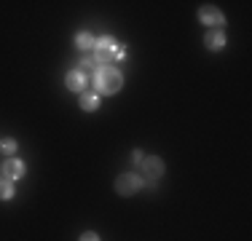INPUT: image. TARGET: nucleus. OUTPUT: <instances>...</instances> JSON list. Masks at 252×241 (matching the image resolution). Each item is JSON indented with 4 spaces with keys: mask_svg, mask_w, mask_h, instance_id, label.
Masks as SVG:
<instances>
[{
    "mask_svg": "<svg viewBox=\"0 0 252 241\" xmlns=\"http://www.w3.org/2000/svg\"><path fill=\"white\" fill-rule=\"evenodd\" d=\"M75 46L81 51H94V35L92 32H78L75 35Z\"/></svg>",
    "mask_w": 252,
    "mask_h": 241,
    "instance_id": "9",
    "label": "nucleus"
},
{
    "mask_svg": "<svg viewBox=\"0 0 252 241\" xmlns=\"http://www.w3.org/2000/svg\"><path fill=\"white\" fill-rule=\"evenodd\" d=\"M140 188H142V177H140V174H134V172L121 174V177L116 180V190L121 193V196H134Z\"/></svg>",
    "mask_w": 252,
    "mask_h": 241,
    "instance_id": "3",
    "label": "nucleus"
},
{
    "mask_svg": "<svg viewBox=\"0 0 252 241\" xmlns=\"http://www.w3.org/2000/svg\"><path fill=\"white\" fill-rule=\"evenodd\" d=\"M14 182H11V180H0V201H11V198H14Z\"/></svg>",
    "mask_w": 252,
    "mask_h": 241,
    "instance_id": "11",
    "label": "nucleus"
},
{
    "mask_svg": "<svg viewBox=\"0 0 252 241\" xmlns=\"http://www.w3.org/2000/svg\"><path fill=\"white\" fill-rule=\"evenodd\" d=\"M116 40L110 38V35H102V38L94 40V64H99V67H105V64H110L113 59V51H116Z\"/></svg>",
    "mask_w": 252,
    "mask_h": 241,
    "instance_id": "2",
    "label": "nucleus"
},
{
    "mask_svg": "<svg viewBox=\"0 0 252 241\" xmlns=\"http://www.w3.org/2000/svg\"><path fill=\"white\" fill-rule=\"evenodd\" d=\"M92 70H94V59H83V62L78 64V72H83L86 78H89V72H92Z\"/></svg>",
    "mask_w": 252,
    "mask_h": 241,
    "instance_id": "13",
    "label": "nucleus"
},
{
    "mask_svg": "<svg viewBox=\"0 0 252 241\" xmlns=\"http://www.w3.org/2000/svg\"><path fill=\"white\" fill-rule=\"evenodd\" d=\"M126 57V46H116V51H113V59H124Z\"/></svg>",
    "mask_w": 252,
    "mask_h": 241,
    "instance_id": "15",
    "label": "nucleus"
},
{
    "mask_svg": "<svg viewBox=\"0 0 252 241\" xmlns=\"http://www.w3.org/2000/svg\"><path fill=\"white\" fill-rule=\"evenodd\" d=\"M204 43H207L209 51H220L225 46V30L223 27H209L207 35H204Z\"/></svg>",
    "mask_w": 252,
    "mask_h": 241,
    "instance_id": "7",
    "label": "nucleus"
},
{
    "mask_svg": "<svg viewBox=\"0 0 252 241\" xmlns=\"http://www.w3.org/2000/svg\"><path fill=\"white\" fill-rule=\"evenodd\" d=\"M199 19L207 24V27H223L225 24V16H223V11L218 8V5H201L199 8Z\"/></svg>",
    "mask_w": 252,
    "mask_h": 241,
    "instance_id": "4",
    "label": "nucleus"
},
{
    "mask_svg": "<svg viewBox=\"0 0 252 241\" xmlns=\"http://www.w3.org/2000/svg\"><path fill=\"white\" fill-rule=\"evenodd\" d=\"M0 148H3V155H14L16 153V140H11V137H8V140L0 142Z\"/></svg>",
    "mask_w": 252,
    "mask_h": 241,
    "instance_id": "12",
    "label": "nucleus"
},
{
    "mask_svg": "<svg viewBox=\"0 0 252 241\" xmlns=\"http://www.w3.org/2000/svg\"><path fill=\"white\" fill-rule=\"evenodd\" d=\"M140 166H142V174H145L148 180L164 177V161H161L158 155H148V158H142Z\"/></svg>",
    "mask_w": 252,
    "mask_h": 241,
    "instance_id": "5",
    "label": "nucleus"
},
{
    "mask_svg": "<svg viewBox=\"0 0 252 241\" xmlns=\"http://www.w3.org/2000/svg\"><path fill=\"white\" fill-rule=\"evenodd\" d=\"M25 172H27V166H25V161H19V158H8L3 164V177L11 180V182L22 180V177H25Z\"/></svg>",
    "mask_w": 252,
    "mask_h": 241,
    "instance_id": "6",
    "label": "nucleus"
},
{
    "mask_svg": "<svg viewBox=\"0 0 252 241\" xmlns=\"http://www.w3.org/2000/svg\"><path fill=\"white\" fill-rule=\"evenodd\" d=\"M124 86V75L118 67H113V64H105V67H97L94 70V89L97 91L94 94H102V96H110V94H118Z\"/></svg>",
    "mask_w": 252,
    "mask_h": 241,
    "instance_id": "1",
    "label": "nucleus"
},
{
    "mask_svg": "<svg viewBox=\"0 0 252 241\" xmlns=\"http://www.w3.org/2000/svg\"><path fill=\"white\" fill-rule=\"evenodd\" d=\"M131 158H134V161H137V164H140V161H142V158H145V155H142V150H134V155H131Z\"/></svg>",
    "mask_w": 252,
    "mask_h": 241,
    "instance_id": "16",
    "label": "nucleus"
},
{
    "mask_svg": "<svg viewBox=\"0 0 252 241\" xmlns=\"http://www.w3.org/2000/svg\"><path fill=\"white\" fill-rule=\"evenodd\" d=\"M81 107H83V110H97V107H99V96L94 91H83L81 94Z\"/></svg>",
    "mask_w": 252,
    "mask_h": 241,
    "instance_id": "10",
    "label": "nucleus"
},
{
    "mask_svg": "<svg viewBox=\"0 0 252 241\" xmlns=\"http://www.w3.org/2000/svg\"><path fill=\"white\" fill-rule=\"evenodd\" d=\"M81 241H99V236L94 231H86V233H81Z\"/></svg>",
    "mask_w": 252,
    "mask_h": 241,
    "instance_id": "14",
    "label": "nucleus"
},
{
    "mask_svg": "<svg viewBox=\"0 0 252 241\" xmlns=\"http://www.w3.org/2000/svg\"><path fill=\"white\" fill-rule=\"evenodd\" d=\"M86 83H89V78L83 75V72H78V70H73V72H67V89L70 91H86Z\"/></svg>",
    "mask_w": 252,
    "mask_h": 241,
    "instance_id": "8",
    "label": "nucleus"
},
{
    "mask_svg": "<svg viewBox=\"0 0 252 241\" xmlns=\"http://www.w3.org/2000/svg\"><path fill=\"white\" fill-rule=\"evenodd\" d=\"M0 180H3V172H0Z\"/></svg>",
    "mask_w": 252,
    "mask_h": 241,
    "instance_id": "17",
    "label": "nucleus"
}]
</instances>
